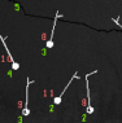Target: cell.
<instances>
[{
  "mask_svg": "<svg viewBox=\"0 0 122 123\" xmlns=\"http://www.w3.org/2000/svg\"><path fill=\"white\" fill-rule=\"evenodd\" d=\"M0 40H1V43H3V47H4V48H5V51H6V55H8L9 62L12 64V69H13V70H18V69H19V65H18L17 62L14 61V58L12 57V53H11V51H9L8 45L5 44V39H4V36H0Z\"/></svg>",
  "mask_w": 122,
  "mask_h": 123,
  "instance_id": "2",
  "label": "cell"
},
{
  "mask_svg": "<svg viewBox=\"0 0 122 123\" xmlns=\"http://www.w3.org/2000/svg\"><path fill=\"white\" fill-rule=\"evenodd\" d=\"M60 17H61L60 12H56L55 21H53V27H52V31H51V36H49V39L47 40V43H45V47H47V48H52V47H53V32H55V29H56V22H57V19Z\"/></svg>",
  "mask_w": 122,
  "mask_h": 123,
  "instance_id": "5",
  "label": "cell"
},
{
  "mask_svg": "<svg viewBox=\"0 0 122 123\" xmlns=\"http://www.w3.org/2000/svg\"><path fill=\"white\" fill-rule=\"evenodd\" d=\"M113 22H116V24L118 25V26H120V27L122 29V25H120V24H118V21H117V19H113Z\"/></svg>",
  "mask_w": 122,
  "mask_h": 123,
  "instance_id": "6",
  "label": "cell"
},
{
  "mask_svg": "<svg viewBox=\"0 0 122 123\" xmlns=\"http://www.w3.org/2000/svg\"><path fill=\"white\" fill-rule=\"evenodd\" d=\"M32 83V80H30V78H27V84H26V98H25V106L22 109V115L24 117H27L30 114V109H29V88H30V84Z\"/></svg>",
  "mask_w": 122,
  "mask_h": 123,
  "instance_id": "4",
  "label": "cell"
},
{
  "mask_svg": "<svg viewBox=\"0 0 122 123\" xmlns=\"http://www.w3.org/2000/svg\"><path fill=\"white\" fill-rule=\"evenodd\" d=\"M74 79H78V73H74V75L71 76V79H70V80L68 82V84L65 86V88H64V89H62V91H61V93L58 95V96H56V97L53 98V104H55V105H58V104H61V98H62V96H64V93H65V92H66V89L69 88V86L71 84V82H73Z\"/></svg>",
  "mask_w": 122,
  "mask_h": 123,
  "instance_id": "3",
  "label": "cell"
},
{
  "mask_svg": "<svg viewBox=\"0 0 122 123\" xmlns=\"http://www.w3.org/2000/svg\"><path fill=\"white\" fill-rule=\"evenodd\" d=\"M97 70H95V71H92V73H88L87 75H86V86H87V110H86V113L87 114H92L94 113V108H92V105H91V93H90V84H88V76L92 75V74H96Z\"/></svg>",
  "mask_w": 122,
  "mask_h": 123,
  "instance_id": "1",
  "label": "cell"
}]
</instances>
